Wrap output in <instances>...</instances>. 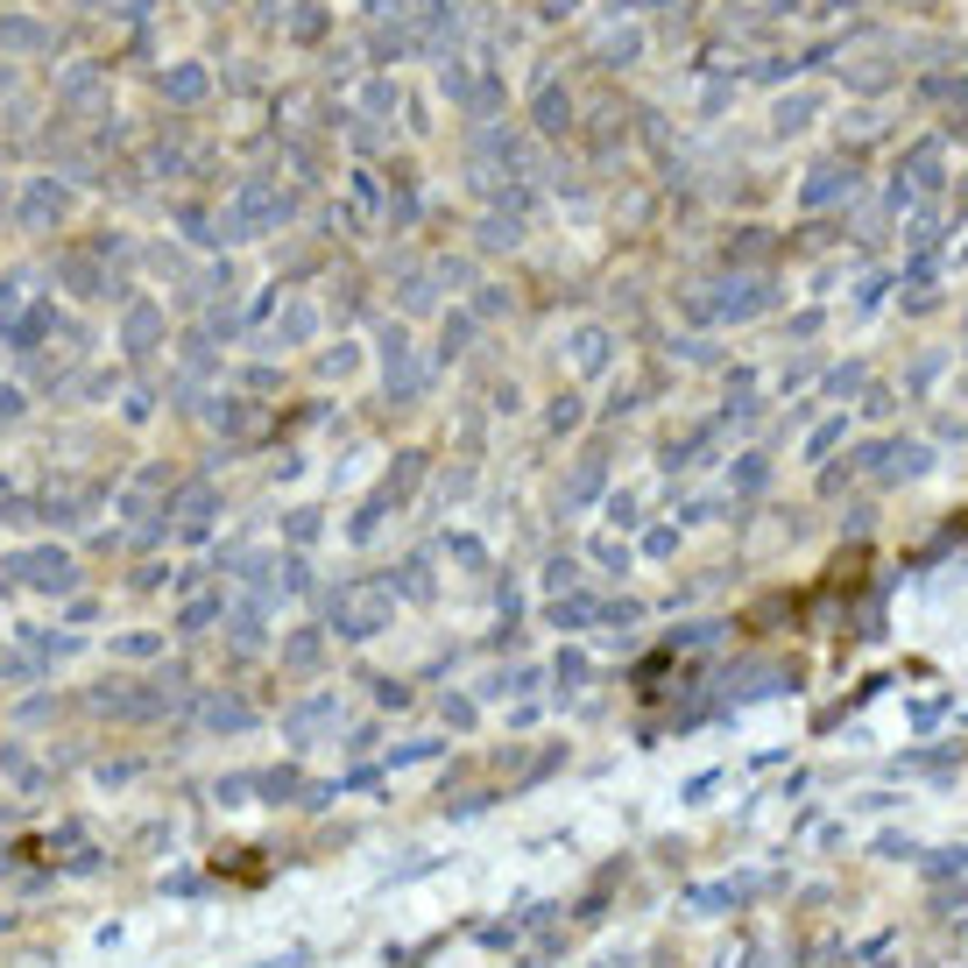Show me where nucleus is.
Returning a JSON list of instances; mask_svg holds the SVG:
<instances>
[{
  "label": "nucleus",
  "mask_w": 968,
  "mask_h": 968,
  "mask_svg": "<svg viewBox=\"0 0 968 968\" xmlns=\"http://www.w3.org/2000/svg\"><path fill=\"white\" fill-rule=\"evenodd\" d=\"M0 770H8L14 785H29V791L43 785V770H36V764H29V757H22V749H14V743H0Z\"/></svg>",
  "instance_id": "obj_1"
},
{
  "label": "nucleus",
  "mask_w": 968,
  "mask_h": 968,
  "mask_svg": "<svg viewBox=\"0 0 968 968\" xmlns=\"http://www.w3.org/2000/svg\"><path fill=\"white\" fill-rule=\"evenodd\" d=\"M205 728H220V735H226V728H248V707H241V700H212V707H205Z\"/></svg>",
  "instance_id": "obj_2"
},
{
  "label": "nucleus",
  "mask_w": 968,
  "mask_h": 968,
  "mask_svg": "<svg viewBox=\"0 0 968 968\" xmlns=\"http://www.w3.org/2000/svg\"><path fill=\"white\" fill-rule=\"evenodd\" d=\"M248 791H255V778H220V799H226V806H241Z\"/></svg>",
  "instance_id": "obj_3"
}]
</instances>
